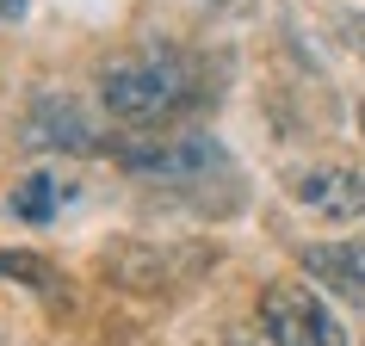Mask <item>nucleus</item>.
<instances>
[{
    "label": "nucleus",
    "instance_id": "f257e3e1",
    "mask_svg": "<svg viewBox=\"0 0 365 346\" xmlns=\"http://www.w3.org/2000/svg\"><path fill=\"white\" fill-rule=\"evenodd\" d=\"M99 99L118 124L130 130H161L192 105V68L180 56H124L99 75Z\"/></svg>",
    "mask_w": 365,
    "mask_h": 346
},
{
    "label": "nucleus",
    "instance_id": "f03ea898",
    "mask_svg": "<svg viewBox=\"0 0 365 346\" xmlns=\"http://www.w3.org/2000/svg\"><path fill=\"white\" fill-rule=\"evenodd\" d=\"M112 161L136 179H149V186H198L217 167H230L223 149L198 130H136V142H118Z\"/></svg>",
    "mask_w": 365,
    "mask_h": 346
},
{
    "label": "nucleus",
    "instance_id": "7ed1b4c3",
    "mask_svg": "<svg viewBox=\"0 0 365 346\" xmlns=\"http://www.w3.org/2000/svg\"><path fill=\"white\" fill-rule=\"evenodd\" d=\"M260 327L272 346H346V327L334 322V309L316 297V285L279 278L260 290Z\"/></svg>",
    "mask_w": 365,
    "mask_h": 346
},
{
    "label": "nucleus",
    "instance_id": "20e7f679",
    "mask_svg": "<svg viewBox=\"0 0 365 346\" xmlns=\"http://www.w3.org/2000/svg\"><path fill=\"white\" fill-rule=\"evenodd\" d=\"M25 149H43V154H99L106 136L87 112H81L68 93H43L31 112H25Z\"/></svg>",
    "mask_w": 365,
    "mask_h": 346
},
{
    "label": "nucleus",
    "instance_id": "39448f33",
    "mask_svg": "<svg viewBox=\"0 0 365 346\" xmlns=\"http://www.w3.org/2000/svg\"><path fill=\"white\" fill-rule=\"evenodd\" d=\"M285 192L297 198L304 211L328 216V223L365 216V173H353V167H297L285 179Z\"/></svg>",
    "mask_w": 365,
    "mask_h": 346
},
{
    "label": "nucleus",
    "instance_id": "423d86ee",
    "mask_svg": "<svg viewBox=\"0 0 365 346\" xmlns=\"http://www.w3.org/2000/svg\"><path fill=\"white\" fill-rule=\"evenodd\" d=\"M304 272L328 297L365 309V241H316V248H304Z\"/></svg>",
    "mask_w": 365,
    "mask_h": 346
},
{
    "label": "nucleus",
    "instance_id": "0eeeda50",
    "mask_svg": "<svg viewBox=\"0 0 365 346\" xmlns=\"http://www.w3.org/2000/svg\"><path fill=\"white\" fill-rule=\"evenodd\" d=\"M99 272H106V285L118 290H136V297H149V290L168 285V260L143 241H112V248H99Z\"/></svg>",
    "mask_w": 365,
    "mask_h": 346
},
{
    "label": "nucleus",
    "instance_id": "6e6552de",
    "mask_svg": "<svg viewBox=\"0 0 365 346\" xmlns=\"http://www.w3.org/2000/svg\"><path fill=\"white\" fill-rule=\"evenodd\" d=\"M62 198H68V186H62V179L31 173V179H19V192H13V216H25V223H50Z\"/></svg>",
    "mask_w": 365,
    "mask_h": 346
},
{
    "label": "nucleus",
    "instance_id": "1a4fd4ad",
    "mask_svg": "<svg viewBox=\"0 0 365 346\" xmlns=\"http://www.w3.org/2000/svg\"><path fill=\"white\" fill-rule=\"evenodd\" d=\"M0 278H13V285H31V290H50L56 266H50L43 253H25V248H0Z\"/></svg>",
    "mask_w": 365,
    "mask_h": 346
},
{
    "label": "nucleus",
    "instance_id": "9d476101",
    "mask_svg": "<svg viewBox=\"0 0 365 346\" xmlns=\"http://www.w3.org/2000/svg\"><path fill=\"white\" fill-rule=\"evenodd\" d=\"M346 43L365 56V13H346Z\"/></svg>",
    "mask_w": 365,
    "mask_h": 346
},
{
    "label": "nucleus",
    "instance_id": "9b49d317",
    "mask_svg": "<svg viewBox=\"0 0 365 346\" xmlns=\"http://www.w3.org/2000/svg\"><path fill=\"white\" fill-rule=\"evenodd\" d=\"M25 13V0H0V19H19Z\"/></svg>",
    "mask_w": 365,
    "mask_h": 346
},
{
    "label": "nucleus",
    "instance_id": "f8f14e48",
    "mask_svg": "<svg viewBox=\"0 0 365 346\" xmlns=\"http://www.w3.org/2000/svg\"><path fill=\"white\" fill-rule=\"evenodd\" d=\"M359 136H365V99H359Z\"/></svg>",
    "mask_w": 365,
    "mask_h": 346
}]
</instances>
